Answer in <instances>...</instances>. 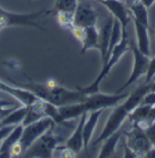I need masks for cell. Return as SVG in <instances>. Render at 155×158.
Here are the masks:
<instances>
[{
	"mask_svg": "<svg viewBox=\"0 0 155 158\" xmlns=\"http://www.w3.org/2000/svg\"><path fill=\"white\" fill-rule=\"evenodd\" d=\"M11 84H14L34 93L36 97L55 105L56 107L66 106L73 103L83 102L87 95L83 93L78 88L76 90L68 89L59 84L55 87H48L46 83L36 82H18L9 79Z\"/></svg>",
	"mask_w": 155,
	"mask_h": 158,
	"instance_id": "obj_1",
	"label": "cell"
},
{
	"mask_svg": "<svg viewBox=\"0 0 155 158\" xmlns=\"http://www.w3.org/2000/svg\"><path fill=\"white\" fill-rule=\"evenodd\" d=\"M150 89L151 83H144L143 85L138 87L131 94H129L128 97L123 99L122 103L115 106V109L113 110L110 117L108 118L102 133L93 143V146H96L97 144L103 142L109 135L119 130L125 119L128 118L130 113L141 104L143 97L150 90Z\"/></svg>",
	"mask_w": 155,
	"mask_h": 158,
	"instance_id": "obj_2",
	"label": "cell"
},
{
	"mask_svg": "<svg viewBox=\"0 0 155 158\" xmlns=\"http://www.w3.org/2000/svg\"><path fill=\"white\" fill-rule=\"evenodd\" d=\"M129 44L130 43H129L128 34H124V35L122 34V39H121L120 43L113 50V52H112V53H111L110 57L108 58L106 62L103 64L102 71L99 73V75L97 76V78L95 80V81L85 88H80V87H77V88L85 95H90V94L99 92L100 83L107 76V74L111 71V69L119 61L120 59L122 58V56L126 52V51H128L130 49Z\"/></svg>",
	"mask_w": 155,
	"mask_h": 158,
	"instance_id": "obj_3",
	"label": "cell"
},
{
	"mask_svg": "<svg viewBox=\"0 0 155 158\" xmlns=\"http://www.w3.org/2000/svg\"><path fill=\"white\" fill-rule=\"evenodd\" d=\"M55 125L32 144L24 154L25 157H51L55 148L65 141V138L54 133Z\"/></svg>",
	"mask_w": 155,
	"mask_h": 158,
	"instance_id": "obj_4",
	"label": "cell"
},
{
	"mask_svg": "<svg viewBox=\"0 0 155 158\" xmlns=\"http://www.w3.org/2000/svg\"><path fill=\"white\" fill-rule=\"evenodd\" d=\"M50 11L41 10L38 12L32 13V14H15L12 12H8L2 7H0V31L6 27H9L13 25H20V26H32L41 31H46V28L43 27L41 24L37 22V19L43 15H46Z\"/></svg>",
	"mask_w": 155,
	"mask_h": 158,
	"instance_id": "obj_5",
	"label": "cell"
},
{
	"mask_svg": "<svg viewBox=\"0 0 155 158\" xmlns=\"http://www.w3.org/2000/svg\"><path fill=\"white\" fill-rule=\"evenodd\" d=\"M54 125H55V123L51 118L45 117L37 121L24 126L21 137L19 139V144L21 145L24 154L37 138H39Z\"/></svg>",
	"mask_w": 155,
	"mask_h": 158,
	"instance_id": "obj_6",
	"label": "cell"
},
{
	"mask_svg": "<svg viewBox=\"0 0 155 158\" xmlns=\"http://www.w3.org/2000/svg\"><path fill=\"white\" fill-rule=\"evenodd\" d=\"M125 135V145L129 146L138 157H145L146 153L152 147V144L144 132V128L138 124L132 123L131 130L123 132Z\"/></svg>",
	"mask_w": 155,
	"mask_h": 158,
	"instance_id": "obj_7",
	"label": "cell"
},
{
	"mask_svg": "<svg viewBox=\"0 0 155 158\" xmlns=\"http://www.w3.org/2000/svg\"><path fill=\"white\" fill-rule=\"evenodd\" d=\"M128 93H117L114 95H109L97 92L87 95L86 98L83 101V105L86 112L105 110L111 107H115L121 101H122L124 98L128 97Z\"/></svg>",
	"mask_w": 155,
	"mask_h": 158,
	"instance_id": "obj_8",
	"label": "cell"
},
{
	"mask_svg": "<svg viewBox=\"0 0 155 158\" xmlns=\"http://www.w3.org/2000/svg\"><path fill=\"white\" fill-rule=\"evenodd\" d=\"M129 46H130V50L131 51L132 55H133V67H132V71H131L129 79L121 87V89L117 90V93H122V90H124L127 87H129L133 82H135L140 77H142L143 75H145L147 69H148L150 57L142 53L138 50L136 44L133 42H131L129 44Z\"/></svg>",
	"mask_w": 155,
	"mask_h": 158,
	"instance_id": "obj_9",
	"label": "cell"
},
{
	"mask_svg": "<svg viewBox=\"0 0 155 158\" xmlns=\"http://www.w3.org/2000/svg\"><path fill=\"white\" fill-rule=\"evenodd\" d=\"M97 13L91 3L78 0L77 6L73 11V25L82 28L96 25Z\"/></svg>",
	"mask_w": 155,
	"mask_h": 158,
	"instance_id": "obj_10",
	"label": "cell"
},
{
	"mask_svg": "<svg viewBox=\"0 0 155 158\" xmlns=\"http://www.w3.org/2000/svg\"><path fill=\"white\" fill-rule=\"evenodd\" d=\"M99 2L112 13L115 19L119 21L122 26V34H128L127 28L130 21V15L125 6L119 0H99Z\"/></svg>",
	"mask_w": 155,
	"mask_h": 158,
	"instance_id": "obj_11",
	"label": "cell"
},
{
	"mask_svg": "<svg viewBox=\"0 0 155 158\" xmlns=\"http://www.w3.org/2000/svg\"><path fill=\"white\" fill-rule=\"evenodd\" d=\"M0 91L7 93L12 97L16 98L22 105L24 106H30L35 101H36L39 98H37L31 91L25 89L24 88L14 85V84H7L0 80Z\"/></svg>",
	"mask_w": 155,
	"mask_h": 158,
	"instance_id": "obj_12",
	"label": "cell"
},
{
	"mask_svg": "<svg viewBox=\"0 0 155 158\" xmlns=\"http://www.w3.org/2000/svg\"><path fill=\"white\" fill-rule=\"evenodd\" d=\"M23 128L24 126L22 124L15 126L10 133L2 140V143L0 145V158L11 157V148L19 141L23 132Z\"/></svg>",
	"mask_w": 155,
	"mask_h": 158,
	"instance_id": "obj_13",
	"label": "cell"
},
{
	"mask_svg": "<svg viewBox=\"0 0 155 158\" xmlns=\"http://www.w3.org/2000/svg\"><path fill=\"white\" fill-rule=\"evenodd\" d=\"M87 112L84 113L80 117L79 123L77 124L76 127L74 128V131L73 132L72 135L65 141V145L68 148L74 151L76 154L79 153L82 148L84 147V135H83V129H84V122L87 118Z\"/></svg>",
	"mask_w": 155,
	"mask_h": 158,
	"instance_id": "obj_14",
	"label": "cell"
},
{
	"mask_svg": "<svg viewBox=\"0 0 155 158\" xmlns=\"http://www.w3.org/2000/svg\"><path fill=\"white\" fill-rule=\"evenodd\" d=\"M136 34V46L138 50L146 56H151V48H150V38L148 34V28L144 24H141L133 20Z\"/></svg>",
	"mask_w": 155,
	"mask_h": 158,
	"instance_id": "obj_15",
	"label": "cell"
},
{
	"mask_svg": "<svg viewBox=\"0 0 155 158\" xmlns=\"http://www.w3.org/2000/svg\"><path fill=\"white\" fill-rule=\"evenodd\" d=\"M103 111H104V110L91 111L90 115H89V118H86V120L84 122L83 135H84V148L85 150H87V148L89 146V144H90L91 139L93 137L94 132L95 130L99 118H100L101 114L103 113Z\"/></svg>",
	"mask_w": 155,
	"mask_h": 158,
	"instance_id": "obj_16",
	"label": "cell"
},
{
	"mask_svg": "<svg viewBox=\"0 0 155 158\" xmlns=\"http://www.w3.org/2000/svg\"><path fill=\"white\" fill-rule=\"evenodd\" d=\"M113 24V20L112 18H110L108 21L105 22V24L103 25V27L99 30V41H98L97 49L101 52V57H102L103 62L104 61L106 55H107Z\"/></svg>",
	"mask_w": 155,
	"mask_h": 158,
	"instance_id": "obj_17",
	"label": "cell"
},
{
	"mask_svg": "<svg viewBox=\"0 0 155 158\" xmlns=\"http://www.w3.org/2000/svg\"><path fill=\"white\" fill-rule=\"evenodd\" d=\"M122 135V132L121 130H117L116 132H114L113 134L109 135L106 139L104 140V144L103 146L100 150V153L98 155L99 158H108L111 157L116 149L117 144L119 142L120 138Z\"/></svg>",
	"mask_w": 155,
	"mask_h": 158,
	"instance_id": "obj_18",
	"label": "cell"
},
{
	"mask_svg": "<svg viewBox=\"0 0 155 158\" xmlns=\"http://www.w3.org/2000/svg\"><path fill=\"white\" fill-rule=\"evenodd\" d=\"M98 41H99V30L96 28V25L84 28V38L82 43L81 52L84 54L90 49H97Z\"/></svg>",
	"mask_w": 155,
	"mask_h": 158,
	"instance_id": "obj_19",
	"label": "cell"
},
{
	"mask_svg": "<svg viewBox=\"0 0 155 158\" xmlns=\"http://www.w3.org/2000/svg\"><path fill=\"white\" fill-rule=\"evenodd\" d=\"M27 109H28V107L23 105V107H21V108H18L16 110V109L13 110L2 120H0L1 127H4V126H16L18 124H22L24 117L26 115Z\"/></svg>",
	"mask_w": 155,
	"mask_h": 158,
	"instance_id": "obj_20",
	"label": "cell"
},
{
	"mask_svg": "<svg viewBox=\"0 0 155 158\" xmlns=\"http://www.w3.org/2000/svg\"><path fill=\"white\" fill-rule=\"evenodd\" d=\"M133 16V20L144 24L145 26L149 27V13L148 7L144 6L143 2H140L135 5L129 6L128 8Z\"/></svg>",
	"mask_w": 155,
	"mask_h": 158,
	"instance_id": "obj_21",
	"label": "cell"
},
{
	"mask_svg": "<svg viewBox=\"0 0 155 158\" xmlns=\"http://www.w3.org/2000/svg\"><path fill=\"white\" fill-rule=\"evenodd\" d=\"M121 39H122V26H121L119 21L117 19H114L113 24V28H112L111 37H110V44H109L107 55H106V58H105L104 61L103 62V64L106 62L108 58L110 57V55L113 52V50L119 44Z\"/></svg>",
	"mask_w": 155,
	"mask_h": 158,
	"instance_id": "obj_22",
	"label": "cell"
},
{
	"mask_svg": "<svg viewBox=\"0 0 155 158\" xmlns=\"http://www.w3.org/2000/svg\"><path fill=\"white\" fill-rule=\"evenodd\" d=\"M56 21L61 27L70 31L73 26V13L58 11L56 12Z\"/></svg>",
	"mask_w": 155,
	"mask_h": 158,
	"instance_id": "obj_23",
	"label": "cell"
},
{
	"mask_svg": "<svg viewBox=\"0 0 155 158\" xmlns=\"http://www.w3.org/2000/svg\"><path fill=\"white\" fill-rule=\"evenodd\" d=\"M78 0H55V10L73 13Z\"/></svg>",
	"mask_w": 155,
	"mask_h": 158,
	"instance_id": "obj_24",
	"label": "cell"
},
{
	"mask_svg": "<svg viewBox=\"0 0 155 158\" xmlns=\"http://www.w3.org/2000/svg\"><path fill=\"white\" fill-rule=\"evenodd\" d=\"M155 76V57L150 58L149 64H148V69L145 74V83H151L152 80Z\"/></svg>",
	"mask_w": 155,
	"mask_h": 158,
	"instance_id": "obj_25",
	"label": "cell"
},
{
	"mask_svg": "<svg viewBox=\"0 0 155 158\" xmlns=\"http://www.w3.org/2000/svg\"><path fill=\"white\" fill-rule=\"evenodd\" d=\"M144 132L149 138L152 146H155V121L149 124L147 127H144Z\"/></svg>",
	"mask_w": 155,
	"mask_h": 158,
	"instance_id": "obj_26",
	"label": "cell"
},
{
	"mask_svg": "<svg viewBox=\"0 0 155 158\" xmlns=\"http://www.w3.org/2000/svg\"><path fill=\"white\" fill-rule=\"evenodd\" d=\"M55 150L59 151L60 157H75L76 156V153L65 146H58L55 148Z\"/></svg>",
	"mask_w": 155,
	"mask_h": 158,
	"instance_id": "obj_27",
	"label": "cell"
},
{
	"mask_svg": "<svg viewBox=\"0 0 155 158\" xmlns=\"http://www.w3.org/2000/svg\"><path fill=\"white\" fill-rule=\"evenodd\" d=\"M70 32L72 33L73 36L74 37L76 40H78L81 44L83 43L84 38V28L73 25L70 29Z\"/></svg>",
	"mask_w": 155,
	"mask_h": 158,
	"instance_id": "obj_28",
	"label": "cell"
},
{
	"mask_svg": "<svg viewBox=\"0 0 155 158\" xmlns=\"http://www.w3.org/2000/svg\"><path fill=\"white\" fill-rule=\"evenodd\" d=\"M141 104L148 105V106H151V107L155 106V91L149 90V91L145 94V96L143 97Z\"/></svg>",
	"mask_w": 155,
	"mask_h": 158,
	"instance_id": "obj_29",
	"label": "cell"
},
{
	"mask_svg": "<svg viewBox=\"0 0 155 158\" xmlns=\"http://www.w3.org/2000/svg\"><path fill=\"white\" fill-rule=\"evenodd\" d=\"M15 127V126H4L0 127V141H2L7 135L10 133V131Z\"/></svg>",
	"mask_w": 155,
	"mask_h": 158,
	"instance_id": "obj_30",
	"label": "cell"
},
{
	"mask_svg": "<svg viewBox=\"0 0 155 158\" xmlns=\"http://www.w3.org/2000/svg\"><path fill=\"white\" fill-rule=\"evenodd\" d=\"M153 121H155V106L151 107V109H150L147 119H146V122H145V127H147L149 124L153 123Z\"/></svg>",
	"mask_w": 155,
	"mask_h": 158,
	"instance_id": "obj_31",
	"label": "cell"
},
{
	"mask_svg": "<svg viewBox=\"0 0 155 158\" xmlns=\"http://www.w3.org/2000/svg\"><path fill=\"white\" fill-rule=\"evenodd\" d=\"M124 157L127 158H134V157H138L137 155L131 150V148L129 146H127L125 144H124Z\"/></svg>",
	"mask_w": 155,
	"mask_h": 158,
	"instance_id": "obj_32",
	"label": "cell"
},
{
	"mask_svg": "<svg viewBox=\"0 0 155 158\" xmlns=\"http://www.w3.org/2000/svg\"><path fill=\"white\" fill-rule=\"evenodd\" d=\"M12 106H15V103L0 99V108H8V107H12Z\"/></svg>",
	"mask_w": 155,
	"mask_h": 158,
	"instance_id": "obj_33",
	"label": "cell"
},
{
	"mask_svg": "<svg viewBox=\"0 0 155 158\" xmlns=\"http://www.w3.org/2000/svg\"><path fill=\"white\" fill-rule=\"evenodd\" d=\"M145 157L155 158V146H152V147L150 148V150L146 153Z\"/></svg>",
	"mask_w": 155,
	"mask_h": 158,
	"instance_id": "obj_34",
	"label": "cell"
},
{
	"mask_svg": "<svg viewBox=\"0 0 155 158\" xmlns=\"http://www.w3.org/2000/svg\"><path fill=\"white\" fill-rule=\"evenodd\" d=\"M150 90L155 91V81L154 82H151V89H150Z\"/></svg>",
	"mask_w": 155,
	"mask_h": 158,
	"instance_id": "obj_35",
	"label": "cell"
},
{
	"mask_svg": "<svg viewBox=\"0 0 155 158\" xmlns=\"http://www.w3.org/2000/svg\"><path fill=\"white\" fill-rule=\"evenodd\" d=\"M97 1H99V0H97Z\"/></svg>",
	"mask_w": 155,
	"mask_h": 158,
	"instance_id": "obj_36",
	"label": "cell"
}]
</instances>
